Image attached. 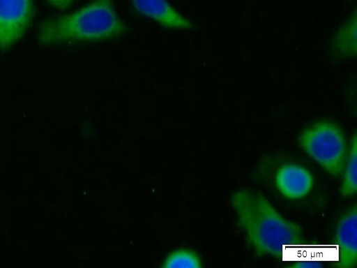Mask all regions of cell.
Segmentation results:
<instances>
[{"instance_id":"1","label":"cell","mask_w":357,"mask_h":268,"mask_svg":"<svg viewBox=\"0 0 357 268\" xmlns=\"http://www.w3.org/2000/svg\"><path fill=\"white\" fill-rule=\"evenodd\" d=\"M231 205L238 223L258 255H284L288 246L302 241L301 227L282 217L261 193L248 188L236 191Z\"/></svg>"},{"instance_id":"2","label":"cell","mask_w":357,"mask_h":268,"mask_svg":"<svg viewBox=\"0 0 357 268\" xmlns=\"http://www.w3.org/2000/svg\"><path fill=\"white\" fill-rule=\"evenodd\" d=\"M126 31L112 0H93L74 13L44 21L38 28V40L43 45L94 41L116 38Z\"/></svg>"},{"instance_id":"3","label":"cell","mask_w":357,"mask_h":268,"mask_svg":"<svg viewBox=\"0 0 357 268\" xmlns=\"http://www.w3.org/2000/svg\"><path fill=\"white\" fill-rule=\"evenodd\" d=\"M302 148L330 174L344 169L347 145L343 132L335 124L319 121L305 129L298 138Z\"/></svg>"},{"instance_id":"4","label":"cell","mask_w":357,"mask_h":268,"mask_svg":"<svg viewBox=\"0 0 357 268\" xmlns=\"http://www.w3.org/2000/svg\"><path fill=\"white\" fill-rule=\"evenodd\" d=\"M33 13V0H0V48L3 51L22 38Z\"/></svg>"},{"instance_id":"5","label":"cell","mask_w":357,"mask_h":268,"mask_svg":"<svg viewBox=\"0 0 357 268\" xmlns=\"http://www.w3.org/2000/svg\"><path fill=\"white\" fill-rule=\"evenodd\" d=\"M357 209L354 206L344 214L338 223L334 246L340 267H351L356 265V250Z\"/></svg>"},{"instance_id":"6","label":"cell","mask_w":357,"mask_h":268,"mask_svg":"<svg viewBox=\"0 0 357 268\" xmlns=\"http://www.w3.org/2000/svg\"><path fill=\"white\" fill-rule=\"evenodd\" d=\"M275 184L280 192L287 198L298 199L306 195L313 186L310 172L296 164L282 165L278 170Z\"/></svg>"},{"instance_id":"7","label":"cell","mask_w":357,"mask_h":268,"mask_svg":"<svg viewBox=\"0 0 357 268\" xmlns=\"http://www.w3.org/2000/svg\"><path fill=\"white\" fill-rule=\"evenodd\" d=\"M135 9L168 28L192 29V23L181 15L167 0H131Z\"/></svg>"},{"instance_id":"8","label":"cell","mask_w":357,"mask_h":268,"mask_svg":"<svg viewBox=\"0 0 357 268\" xmlns=\"http://www.w3.org/2000/svg\"><path fill=\"white\" fill-rule=\"evenodd\" d=\"M334 55L341 59L356 55V19L354 17L335 36L332 44Z\"/></svg>"},{"instance_id":"9","label":"cell","mask_w":357,"mask_h":268,"mask_svg":"<svg viewBox=\"0 0 357 268\" xmlns=\"http://www.w3.org/2000/svg\"><path fill=\"white\" fill-rule=\"evenodd\" d=\"M356 136L354 135L351 143V148L346 163V169L340 188L343 196L354 195L357 190L356 177Z\"/></svg>"},{"instance_id":"10","label":"cell","mask_w":357,"mask_h":268,"mask_svg":"<svg viewBox=\"0 0 357 268\" xmlns=\"http://www.w3.org/2000/svg\"><path fill=\"white\" fill-rule=\"evenodd\" d=\"M202 266L199 255L194 251L179 249L173 251L165 260V268H197Z\"/></svg>"},{"instance_id":"11","label":"cell","mask_w":357,"mask_h":268,"mask_svg":"<svg viewBox=\"0 0 357 268\" xmlns=\"http://www.w3.org/2000/svg\"><path fill=\"white\" fill-rule=\"evenodd\" d=\"M52 6L64 9L69 6L73 0H47Z\"/></svg>"}]
</instances>
